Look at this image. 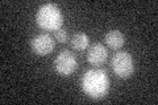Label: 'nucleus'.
<instances>
[{"mask_svg": "<svg viewBox=\"0 0 158 105\" xmlns=\"http://www.w3.org/2000/svg\"><path fill=\"white\" fill-rule=\"evenodd\" d=\"M82 91L88 97L94 100H100L110 91V78L103 68H90L83 74Z\"/></svg>", "mask_w": 158, "mask_h": 105, "instance_id": "f257e3e1", "label": "nucleus"}, {"mask_svg": "<svg viewBox=\"0 0 158 105\" xmlns=\"http://www.w3.org/2000/svg\"><path fill=\"white\" fill-rule=\"evenodd\" d=\"M36 24L46 32H57L63 25V14L56 4H42L36 13Z\"/></svg>", "mask_w": 158, "mask_h": 105, "instance_id": "f03ea898", "label": "nucleus"}, {"mask_svg": "<svg viewBox=\"0 0 158 105\" xmlns=\"http://www.w3.org/2000/svg\"><path fill=\"white\" fill-rule=\"evenodd\" d=\"M111 68L117 78L128 79L135 72V61L129 53L118 51L111 59Z\"/></svg>", "mask_w": 158, "mask_h": 105, "instance_id": "7ed1b4c3", "label": "nucleus"}, {"mask_svg": "<svg viewBox=\"0 0 158 105\" xmlns=\"http://www.w3.org/2000/svg\"><path fill=\"white\" fill-rule=\"evenodd\" d=\"M78 67L77 57L69 50H62L54 59V70L61 76H71Z\"/></svg>", "mask_w": 158, "mask_h": 105, "instance_id": "20e7f679", "label": "nucleus"}, {"mask_svg": "<svg viewBox=\"0 0 158 105\" xmlns=\"http://www.w3.org/2000/svg\"><path fill=\"white\" fill-rule=\"evenodd\" d=\"M31 47H32V51L36 55L45 57L53 53L54 47H56V42H54V38L50 34L41 33L31 39Z\"/></svg>", "mask_w": 158, "mask_h": 105, "instance_id": "39448f33", "label": "nucleus"}, {"mask_svg": "<svg viewBox=\"0 0 158 105\" xmlns=\"http://www.w3.org/2000/svg\"><path fill=\"white\" fill-rule=\"evenodd\" d=\"M86 58L90 64H92V66H95V67H100L102 64H104L107 61L108 50L106 46H103L102 43H94L88 47Z\"/></svg>", "mask_w": 158, "mask_h": 105, "instance_id": "423d86ee", "label": "nucleus"}, {"mask_svg": "<svg viewBox=\"0 0 158 105\" xmlns=\"http://www.w3.org/2000/svg\"><path fill=\"white\" fill-rule=\"evenodd\" d=\"M104 41H106L108 47L117 50V49H121L123 46H124L125 37H124V34H123L120 30H117V29H113V30H110V32L106 34Z\"/></svg>", "mask_w": 158, "mask_h": 105, "instance_id": "0eeeda50", "label": "nucleus"}, {"mask_svg": "<svg viewBox=\"0 0 158 105\" xmlns=\"http://www.w3.org/2000/svg\"><path fill=\"white\" fill-rule=\"evenodd\" d=\"M70 43H71L74 50H77V51H83V50L88 49V46H90V37H88L86 33L79 32V33H75L71 37Z\"/></svg>", "mask_w": 158, "mask_h": 105, "instance_id": "6e6552de", "label": "nucleus"}, {"mask_svg": "<svg viewBox=\"0 0 158 105\" xmlns=\"http://www.w3.org/2000/svg\"><path fill=\"white\" fill-rule=\"evenodd\" d=\"M54 37H56V39L59 42V43H65L67 41V33L63 28L58 29L57 32H54Z\"/></svg>", "mask_w": 158, "mask_h": 105, "instance_id": "1a4fd4ad", "label": "nucleus"}]
</instances>
